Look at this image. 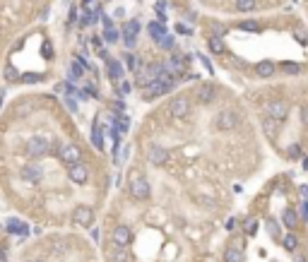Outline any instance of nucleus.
Segmentation results:
<instances>
[{"mask_svg":"<svg viewBox=\"0 0 308 262\" xmlns=\"http://www.w3.org/2000/svg\"><path fill=\"white\" fill-rule=\"evenodd\" d=\"M239 123H241V116H239L236 111H231V109H224L222 113H217V118H215L217 130H224V132H229V130H236V128H239Z\"/></svg>","mask_w":308,"mask_h":262,"instance_id":"f257e3e1","label":"nucleus"},{"mask_svg":"<svg viewBox=\"0 0 308 262\" xmlns=\"http://www.w3.org/2000/svg\"><path fill=\"white\" fill-rule=\"evenodd\" d=\"M130 193H133L135 200H140V202H145L149 197V180L145 176H140V173H133V180H130Z\"/></svg>","mask_w":308,"mask_h":262,"instance_id":"f03ea898","label":"nucleus"},{"mask_svg":"<svg viewBox=\"0 0 308 262\" xmlns=\"http://www.w3.org/2000/svg\"><path fill=\"white\" fill-rule=\"evenodd\" d=\"M111 241H113V246H116V248H128V246L133 243V231H130L125 224H121V226H116V229H113Z\"/></svg>","mask_w":308,"mask_h":262,"instance_id":"7ed1b4c3","label":"nucleus"},{"mask_svg":"<svg viewBox=\"0 0 308 262\" xmlns=\"http://www.w3.org/2000/svg\"><path fill=\"white\" fill-rule=\"evenodd\" d=\"M48 147H51L48 139L41 137V135H34V137H29V142H27V154L29 156H43V154L48 152Z\"/></svg>","mask_w":308,"mask_h":262,"instance_id":"20e7f679","label":"nucleus"},{"mask_svg":"<svg viewBox=\"0 0 308 262\" xmlns=\"http://www.w3.org/2000/svg\"><path fill=\"white\" fill-rule=\"evenodd\" d=\"M72 219H75L77 226L89 229V226L94 224V209L87 207V205H80V207H75V212H72Z\"/></svg>","mask_w":308,"mask_h":262,"instance_id":"39448f33","label":"nucleus"},{"mask_svg":"<svg viewBox=\"0 0 308 262\" xmlns=\"http://www.w3.org/2000/svg\"><path fill=\"white\" fill-rule=\"evenodd\" d=\"M19 176H22L24 183L39 185L41 180H43V171H41V166H36V164H24L22 166V171H19Z\"/></svg>","mask_w":308,"mask_h":262,"instance_id":"423d86ee","label":"nucleus"},{"mask_svg":"<svg viewBox=\"0 0 308 262\" xmlns=\"http://www.w3.org/2000/svg\"><path fill=\"white\" fill-rule=\"evenodd\" d=\"M265 111H268V118H275V121L282 123L287 118V113H289V104L287 101H268Z\"/></svg>","mask_w":308,"mask_h":262,"instance_id":"0eeeda50","label":"nucleus"},{"mask_svg":"<svg viewBox=\"0 0 308 262\" xmlns=\"http://www.w3.org/2000/svg\"><path fill=\"white\" fill-rule=\"evenodd\" d=\"M137 34H140V22H137V19H130V22L125 24V29H123V43H125V48H135Z\"/></svg>","mask_w":308,"mask_h":262,"instance_id":"6e6552de","label":"nucleus"},{"mask_svg":"<svg viewBox=\"0 0 308 262\" xmlns=\"http://www.w3.org/2000/svg\"><path fill=\"white\" fill-rule=\"evenodd\" d=\"M60 159L65 166H72V164H82V152L75 147V144H63L60 149Z\"/></svg>","mask_w":308,"mask_h":262,"instance_id":"1a4fd4ad","label":"nucleus"},{"mask_svg":"<svg viewBox=\"0 0 308 262\" xmlns=\"http://www.w3.org/2000/svg\"><path fill=\"white\" fill-rule=\"evenodd\" d=\"M67 176H70V180L75 185H84L87 178H89V171H87L84 164H72V166H67Z\"/></svg>","mask_w":308,"mask_h":262,"instance_id":"9d476101","label":"nucleus"},{"mask_svg":"<svg viewBox=\"0 0 308 262\" xmlns=\"http://www.w3.org/2000/svg\"><path fill=\"white\" fill-rule=\"evenodd\" d=\"M169 111H171V116L174 118H186L188 111H190V101H188V97H176L174 101H171V106H169Z\"/></svg>","mask_w":308,"mask_h":262,"instance_id":"9b49d317","label":"nucleus"},{"mask_svg":"<svg viewBox=\"0 0 308 262\" xmlns=\"http://www.w3.org/2000/svg\"><path fill=\"white\" fill-rule=\"evenodd\" d=\"M147 159H149V164H154V166H164L166 161H169V152H166L164 147H159V144H152V147H149Z\"/></svg>","mask_w":308,"mask_h":262,"instance_id":"f8f14e48","label":"nucleus"},{"mask_svg":"<svg viewBox=\"0 0 308 262\" xmlns=\"http://www.w3.org/2000/svg\"><path fill=\"white\" fill-rule=\"evenodd\" d=\"M198 99H200V104H212L215 101V84L202 82L200 89H198Z\"/></svg>","mask_w":308,"mask_h":262,"instance_id":"ddd939ff","label":"nucleus"},{"mask_svg":"<svg viewBox=\"0 0 308 262\" xmlns=\"http://www.w3.org/2000/svg\"><path fill=\"white\" fill-rule=\"evenodd\" d=\"M147 31H149V36L154 39V41L159 43L164 36H166V24H161V22H149L147 24Z\"/></svg>","mask_w":308,"mask_h":262,"instance_id":"4468645a","label":"nucleus"},{"mask_svg":"<svg viewBox=\"0 0 308 262\" xmlns=\"http://www.w3.org/2000/svg\"><path fill=\"white\" fill-rule=\"evenodd\" d=\"M282 224H284V226H287V229H292V231H294L296 226H299V212H296V209H284V214H282Z\"/></svg>","mask_w":308,"mask_h":262,"instance_id":"2eb2a0df","label":"nucleus"},{"mask_svg":"<svg viewBox=\"0 0 308 262\" xmlns=\"http://www.w3.org/2000/svg\"><path fill=\"white\" fill-rule=\"evenodd\" d=\"M275 70H277V65H275L272 60H263L260 65H255L258 77H272V75H275Z\"/></svg>","mask_w":308,"mask_h":262,"instance_id":"dca6fc26","label":"nucleus"},{"mask_svg":"<svg viewBox=\"0 0 308 262\" xmlns=\"http://www.w3.org/2000/svg\"><path fill=\"white\" fill-rule=\"evenodd\" d=\"M263 130H265V135L270 139L277 137V132H280V121H275V118H265L263 121Z\"/></svg>","mask_w":308,"mask_h":262,"instance_id":"f3484780","label":"nucleus"},{"mask_svg":"<svg viewBox=\"0 0 308 262\" xmlns=\"http://www.w3.org/2000/svg\"><path fill=\"white\" fill-rule=\"evenodd\" d=\"M106 70H108V77H111V80H121L123 65L118 63V60H111V58H106Z\"/></svg>","mask_w":308,"mask_h":262,"instance_id":"a211bd4d","label":"nucleus"},{"mask_svg":"<svg viewBox=\"0 0 308 262\" xmlns=\"http://www.w3.org/2000/svg\"><path fill=\"white\" fill-rule=\"evenodd\" d=\"M7 231H10V234H17V236H27L29 226L27 224H22L19 219H10L7 221Z\"/></svg>","mask_w":308,"mask_h":262,"instance_id":"6ab92c4d","label":"nucleus"},{"mask_svg":"<svg viewBox=\"0 0 308 262\" xmlns=\"http://www.w3.org/2000/svg\"><path fill=\"white\" fill-rule=\"evenodd\" d=\"M207 46H210V51H212L215 55L227 53V46H224V41H222V36H210V39H207Z\"/></svg>","mask_w":308,"mask_h":262,"instance_id":"aec40b11","label":"nucleus"},{"mask_svg":"<svg viewBox=\"0 0 308 262\" xmlns=\"http://www.w3.org/2000/svg\"><path fill=\"white\" fill-rule=\"evenodd\" d=\"M224 262H243V250L227 248L224 250Z\"/></svg>","mask_w":308,"mask_h":262,"instance_id":"412c9836","label":"nucleus"},{"mask_svg":"<svg viewBox=\"0 0 308 262\" xmlns=\"http://www.w3.org/2000/svg\"><path fill=\"white\" fill-rule=\"evenodd\" d=\"M282 246H284V250H289V253H294V250L299 248V238H296L294 234L282 236Z\"/></svg>","mask_w":308,"mask_h":262,"instance_id":"4be33fe9","label":"nucleus"},{"mask_svg":"<svg viewBox=\"0 0 308 262\" xmlns=\"http://www.w3.org/2000/svg\"><path fill=\"white\" fill-rule=\"evenodd\" d=\"M265 229H268V234L275 238V241H282V236H280V226H277V221L275 219H268L265 221Z\"/></svg>","mask_w":308,"mask_h":262,"instance_id":"5701e85b","label":"nucleus"},{"mask_svg":"<svg viewBox=\"0 0 308 262\" xmlns=\"http://www.w3.org/2000/svg\"><path fill=\"white\" fill-rule=\"evenodd\" d=\"M92 142L96 149H104V137H101V130H99L96 123H94V128H92Z\"/></svg>","mask_w":308,"mask_h":262,"instance_id":"b1692460","label":"nucleus"},{"mask_svg":"<svg viewBox=\"0 0 308 262\" xmlns=\"http://www.w3.org/2000/svg\"><path fill=\"white\" fill-rule=\"evenodd\" d=\"M236 10L239 12H251V10H255V0H236Z\"/></svg>","mask_w":308,"mask_h":262,"instance_id":"393cba45","label":"nucleus"},{"mask_svg":"<svg viewBox=\"0 0 308 262\" xmlns=\"http://www.w3.org/2000/svg\"><path fill=\"white\" fill-rule=\"evenodd\" d=\"M282 70L289 72V75H299V72H301V65L294 63V60H287V63H282Z\"/></svg>","mask_w":308,"mask_h":262,"instance_id":"a878e982","label":"nucleus"},{"mask_svg":"<svg viewBox=\"0 0 308 262\" xmlns=\"http://www.w3.org/2000/svg\"><path fill=\"white\" fill-rule=\"evenodd\" d=\"M118 39H121V34L116 31V27H113V29H104V41H106V43H116Z\"/></svg>","mask_w":308,"mask_h":262,"instance_id":"bb28decb","label":"nucleus"},{"mask_svg":"<svg viewBox=\"0 0 308 262\" xmlns=\"http://www.w3.org/2000/svg\"><path fill=\"white\" fill-rule=\"evenodd\" d=\"M2 77H5L7 82H12V80H19V72H17L12 65H5V70H2Z\"/></svg>","mask_w":308,"mask_h":262,"instance_id":"cd10ccee","label":"nucleus"},{"mask_svg":"<svg viewBox=\"0 0 308 262\" xmlns=\"http://www.w3.org/2000/svg\"><path fill=\"white\" fill-rule=\"evenodd\" d=\"M159 46H161V48H166V51H174V36H169V34H166V36L159 41Z\"/></svg>","mask_w":308,"mask_h":262,"instance_id":"c85d7f7f","label":"nucleus"},{"mask_svg":"<svg viewBox=\"0 0 308 262\" xmlns=\"http://www.w3.org/2000/svg\"><path fill=\"white\" fill-rule=\"evenodd\" d=\"M239 29H243V31H258V29H260V24H258V22H241V24H239Z\"/></svg>","mask_w":308,"mask_h":262,"instance_id":"c756f323","label":"nucleus"},{"mask_svg":"<svg viewBox=\"0 0 308 262\" xmlns=\"http://www.w3.org/2000/svg\"><path fill=\"white\" fill-rule=\"evenodd\" d=\"M125 68H128V70H137V58H135L133 53L125 55Z\"/></svg>","mask_w":308,"mask_h":262,"instance_id":"7c9ffc66","label":"nucleus"},{"mask_svg":"<svg viewBox=\"0 0 308 262\" xmlns=\"http://www.w3.org/2000/svg\"><path fill=\"white\" fill-rule=\"evenodd\" d=\"M116 89H118V94H121V97H128L133 87H130V82H121L118 87H116Z\"/></svg>","mask_w":308,"mask_h":262,"instance_id":"2f4dec72","label":"nucleus"},{"mask_svg":"<svg viewBox=\"0 0 308 262\" xmlns=\"http://www.w3.org/2000/svg\"><path fill=\"white\" fill-rule=\"evenodd\" d=\"M176 31H178V34H186V36H190V34H193V29L188 27V24H183V22H178V24H176Z\"/></svg>","mask_w":308,"mask_h":262,"instance_id":"473e14b6","label":"nucleus"},{"mask_svg":"<svg viewBox=\"0 0 308 262\" xmlns=\"http://www.w3.org/2000/svg\"><path fill=\"white\" fill-rule=\"evenodd\" d=\"M65 106H67L70 113H77V101H75L72 97H65Z\"/></svg>","mask_w":308,"mask_h":262,"instance_id":"72a5a7b5","label":"nucleus"},{"mask_svg":"<svg viewBox=\"0 0 308 262\" xmlns=\"http://www.w3.org/2000/svg\"><path fill=\"white\" fill-rule=\"evenodd\" d=\"M116 262H128V253H125V248H118V253H116Z\"/></svg>","mask_w":308,"mask_h":262,"instance_id":"f704fd0d","label":"nucleus"},{"mask_svg":"<svg viewBox=\"0 0 308 262\" xmlns=\"http://www.w3.org/2000/svg\"><path fill=\"white\" fill-rule=\"evenodd\" d=\"M289 156H292V159L301 156V147H299V144H292V147H289Z\"/></svg>","mask_w":308,"mask_h":262,"instance_id":"c9c22d12","label":"nucleus"},{"mask_svg":"<svg viewBox=\"0 0 308 262\" xmlns=\"http://www.w3.org/2000/svg\"><path fill=\"white\" fill-rule=\"evenodd\" d=\"M24 82H41V75H19Z\"/></svg>","mask_w":308,"mask_h":262,"instance_id":"e433bc0d","label":"nucleus"},{"mask_svg":"<svg viewBox=\"0 0 308 262\" xmlns=\"http://www.w3.org/2000/svg\"><path fill=\"white\" fill-rule=\"evenodd\" d=\"M296 41L308 43V34H306V31H296Z\"/></svg>","mask_w":308,"mask_h":262,"instance_id":"4c0bfd02","label":"nucleus"},{"mask_svg":"<svg viewBox=\"0 0 308 262\" xmlns=\"http://www.w3.org/2000/svg\"><path fill=\"white\" fill-rule=\"evenodd\" d=\"M101 24H104V29H113V22H111V17H101Z\"/></svg>","mask_w":308,"mask_h":262,"instance_id":"58836bf2","label":"nucleus"},{"mask_svg":"<svg viewBox=\"0 0 308 262\" xmlns=\"http://www.w3.org/2000/svg\"><path fill=\"white\" fill-rule=\"evenodd\" d=\"M301 118H304V125H308V106L301 109Z\"/></svg>","mask_w":308,"mask_h":262,"instance_id":"ea45409f","label":"nucleus"},{"mask_svg":"<svg viewBox=\"0 0 308 262\" xmlns=\"http://www.w3.org/2000/svg\"><path fill=\"white\" fill-rule=\"evenodd\" d=\"M246 229H248V234H253V231H255V221H248V226H246Z\"/></svg>","mask_w":308,"mask_h":262,"instance_id":"a19ab883","label":"nucleus"},{"mask_svg":"<svg viewBox=\"0 0 308 262\" xmlns=\"http://www.w3.org/2000/svg\"><path fill=\"white\" fill-rule=\"evenodd\" d=\"M0 262H5V248H0Z\"/></svg>","mask_w":308,"mask_h":262,"instance_id":"79ce46f5","label":"nucleus"},{"mask_svg":"<svg viewBox=\"0 0 308 262\" xmlns=\"http://www.w3.org/2000/svg\"><path fill=\"white\" fill-rule=\"evenodd\" d=\"M27 262H43V260H39V258H31V260H27Z\"/></svg>","mask_w":308,"mask_h":262,"instance_id":"37998d69","label":"nucleus"},{"mask_svg":"<svg viewBox=\"0 0 308 262\" xmlns=\"http://www.w3.org/2000/svg\"><path fill=\"white\" fill-rule=\"evenodd\" d=\"M294 262H306V260H304V258H301V255H299V258H296Z\"/></svg>","mask_w":308,"mask_h":262,"instance_id":"c03bdc74","label":"nucleus"}]
</instances>
